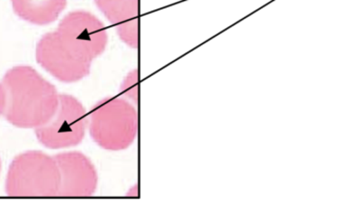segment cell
<instances>
[{
	"mask_svg": "<svg viewBox=\"0 0 361 203\" xmlns=\"http://www.w3.org/2000/svg\"><path fill=\"white\" fill-rule=\"evenodd\" d=\"M6 97L4 116L17 128H39L59 107V94L33 67H13L1 82Z\"/></svg>",
	"mask_w": 361,
	"mask_h": 203,
	"instance_id": "6da1fadb",
	"label": "cell"
},
{
	"mask_svg": "<svg viewBox=\"0 0 361 203\" xmlns=\"http://www.w3.org/2000/svg\"><path fill=\"white\" fill-rule=\"evenodd\" d=\"M91 138L102 149L118 152L135 143L139 119L135 105L123 97H106L88 114Z\"/></svg>",
	"mask_w": 361,
	"mask_h": 203,
	"instance_id": "7a4b0ae2",
	"label": "cell"
},
{
	"mask_svg": "<svg viewBox=\"0 0 361 203\" xmlns=\"http://www.w3.org/2000/svg\"><path fill=\"white\" fill-rule=\"evenodd\" d=\"M61 172L54 157L42 152H27L13 160L6 181L11 197H56Z\"/></svg>",
	"mask_w": 361,
	"mask_h": 203,
	"instance_id": "3957f363",
	"label": "cell"
},
{
	"mask_svg": "<svg viewBox=\"0 0 361 203\" xmlns=\"http://www.w3.org/2000/svg\"><path fill=\"white\" fill-rule=\"evenodd\" d=\"M88 124L82 103L71 95L61 94L56 112L47 124L36 129V136L48 149L76 147L84 140Z\"/></svg>",
	"mask_w": 361,
	"mask_h": 203,
	"instance_id": "277c9868",
	"label": "cell"
},
{
	"mask_svg": "<svg viewBox=\"0 0 361 203\" xmlns=\"http://www.w3.org/2000/svg\"><path fill=\"white\" fill-rule=\"evenodd\" d=\"M55 33L70 51L91 63L107 48V29L97 16L86 11L69 13Z\"/></svg>",
	"mask_w": 361,
	"mask_h": 203,
	"instance_id": "5b68a950",
	"label": "cell"
},
{
	"mask_svg": "<svg viewBox=\"0 0 361 203\" xmlns=\"http://www.w3.org/2000/svg\"><path fill=\"white\" fill-rule=\"evenodd\" d=\"M37 63L59 81L73 84L90 74L91 61L70 51L54 32L46 34L36 48Z\"/></svg>",
	"mask_w": 361,
	"mask_h": 203,
	"instance_id": "8992f818",
	"label": "cell"
},
{
	"mask_svg": "<svg viewBox=\"0 0 361 203\" xmlns=\"http://www.w3.org/2000/svg\"><path fill=\"white\" fill-rule=\"evenodd\" d=\"M59 172V197H89L97 192V169L90 159L80 152H67L54 156Z\"/></svg>",
	"mask_w": 361,
	"mask_h": 203,
	"instance_id": "52a82bcc",
	"label": "cell"
},
{
	"mask_svg": "<svg viewBox=\"0 0 361 203\" xmlns=\"http://www.w3.org/2000/svg\"><path fill=\"white\" fill-rule=\"evenodd\" d=\"M13 10L17 16L36 25L54 22L61 14L67 0H12Z\"/></svg>",
	"mask_w": 361,
	"mask_h": 203,
	"instance_id": "ba28073f",
	"label": "cell"
},
{
	"mask_svg": "<svg viewBox=\"0 0 361 203\" xmlns=\"http://www.w3.org/2000/svg\"><path fill=\"white\" fill-rule=\"evenodd\" d=\"M99 10L111 25L139 19V0H94Z\"/></svg>",
	"mask_w": 361,
	"mask_h": 203,
	"instance_id": "9c48e42d",
	"label": "cell"
},
{
	"mask_svg": "<svg viewBox=\"0 0 361 203\" xmlns=\"http://www.w3.org/2000/svg\"><path fill=\"white\" fill-rule=\"evenodd\" d=\"M120 93L123 98L137 105L139 98V74L137 70L129 72L121 84Z\"/></svg>",
	"mask_w": 361,
	"mask_h": 203,
	"instance_id": "30bf717a",
	"label": "cell"
},
{
	"mask_svg": "<svg viewBox=\"0 0 361 203\" xmlns=\"http://www.w3.org/2000/svg\"><path fill=\"white\" fill-rule=\"evenodd\" d=\"M116 33L123 42L130 46V48H137L139 44V19L128 22L122 23L116 25Z\"/></svg>",
	"mask_w": 361,
	"mask_h": 203,
	"instance_id": "8fae6325",
	"label": "cell"
},
{
	"mask_svg": "<svg viewBox=\"0 0 361 203\" xmlns=\"http://www.w3.org/2000/svg\"><path fill=\"white\" fill-rule=\"evenodd\" d=\"M4 105H6V97L2 84H0V116L4 115Z\"/></svg>",
	"mask_w": 361,
	"mask_h": 203,
	"instance_id": "7c38bea8",
	"label": "cell"
},
{
	"mask_svg": "<svg viewBox=\"0 0 361 203\" xmlns=\"http://www.w3.org/2000/svg\"><path fill=\"white\" fill-rule=\"evenodd\" d=\"M0 169H1V164H0Z\"/></svg>",
	"mask_w": 361,
	"mask_h": 203,
	"instance_id": "4fadbf2b",
	"label": "cell"
}]
</instances>
